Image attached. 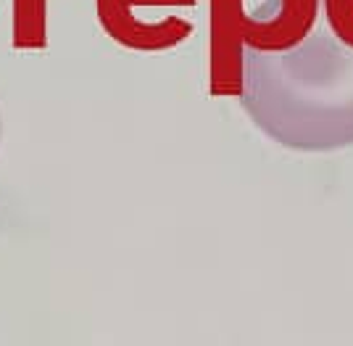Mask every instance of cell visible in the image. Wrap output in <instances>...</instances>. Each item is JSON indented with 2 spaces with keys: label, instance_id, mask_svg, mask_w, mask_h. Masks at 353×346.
Segmentation results:
<instances>
[{
  "label": "cell",
  "instance_id": "obj_5",
  "mask_svg": "<svg viewBox=\"0 0 353 346\" xmlns=\"http://www.w3.org/2000/svg\"><path fill=\"white\" fill-rule=\"evenodd\" d=\"M0 133H3V122H0Z\"/></svg>",
  "mask_w": 353,
  "mask_h": 346
},
{
  "label": "cell",
  "instance_id": "obj_4",
  "mask_svg": "<svg viewBox=\"0 0 353 346\" xmlns=\"http://www.w3.org/2000/svg\"><path fill=\"white\" fill-rule=\"evenodd\" d=\"M327 27L340 43L353 48V0H322Z\"/></svg>",
  "mask_w": 353,
  "mask_h": 346
},
{
  "label": "cell",
  "instance_id": "obj_2",
  "mask_svg": "<svg viewBox=\"0 0 353 346\" xmlns=\"http://www.w3.org/2000/svg\"><path fill=\"white\" fill-rule=\"evenodd\" d=\"M319 0H211V93L240 95L243 50L280 53L316 30Z\"/></svg>",
  "mask_w": 353,
  "mask_h": 346
},
{
  "label": "cell",
  "instance_id": "obj_3",
  "mask_svg": "<svg viewBox=\"0 0 353 346\" xmlns=\"http://www.w3.org/2000/svg\"><path fill=\"white\" fill-rule=\"evenodd\" d=\"M198 0H95L103 32L137 53H163L192 35L195 24L185 11Z\"/></svg>",
  "mask_w": 353,
  "mask_h": 346
},
{
  "label": "cell",
  "instance_id": "obj_1",
  "mask_svg": "<svg viewBox=\"0 0 353 346\" xmlns=\"http://www.w3.org/2000/svg\"><path fill=\"white\" fill-rule=\"evenodd\" d=\"M240 106L277 146L340 151L353 146V48L330 27L280 53L243 50Z\"/></svg>",
  "mask_w": 353,
  "mask_h": 346
}]
</instances>
